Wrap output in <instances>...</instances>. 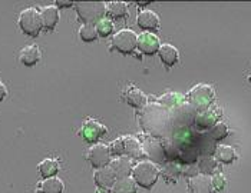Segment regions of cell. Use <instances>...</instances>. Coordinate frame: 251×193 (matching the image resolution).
I'll list each match as a JSON object with an SVG mask.
<instances>
[{
    "mask_svg": "<svg viewBox=\"0 0 251 193\" xmlns=\"http://www.w3.org/2000/svg\"><path fill=\"white\" fill-rule=\"evenodd\" d=\"M159 177V169L150 160L139 162L132 168V179L138 186L144 189H152Z\"/></svg>",
    "mask_w": 251,
    "mask_h": 193,
    "instance_id": "6da1fadb",
    "label": "cell"
},
{
    "mask_svg": "<svg viewBox=\"0 0 251 193\" xmlns=\"http://www.w3.org/2000/svg\"><path fill=\"white\" fill-rule=\"evenodd\" d=\"M77 16L85 24L98 23L106 13V4L102 1H79L75 3Z\"/></svg>",
    "mask_w": 251,
    "mask_h": 193,
    "instance_id": "7a4b0ae2",
    "label": "cell"
},
{
    "mask_svg": "<svg viewBox=\"0 0 251 193\" xmlns=\"http://www.w3.org/2000/svg\"><path fill=\"white\" fill-rule=\"evenodd\" d=\"M214 97H215V93H214V89L210 86V85H197L194 86L193 89L188 92L187 95V100L188 103L193 106L194 109L202 112L208 107H211V103L214 102Z\"/></svg>",
    "mask_w": 251,
    "mask_h": 193,
    "instance_id": "3957f363",
    "label": "cell"
},
{
    "mask_svg": "<svg viewBox=\"0 0 251 193\" xmlns=\"http://www.w3.org/2000/svg\"><path fill=\"white\" fill-rule=\"evenodd\" d=\"M19 27L25 35L30 38L39 36L40 30L43 29V23H42V16L38 9L35 7L25 9L19 15Z\"/></svg>",
    "mask_w": 251,
    "mask_h": 193,
    "instance_id": "277c9868",
    "label": "cell"
},
{
    "mask_svg": "<svg viewBox=\"0 0 251 193\" xmlns=\"http://www.w3.org/2000/svg\"><path fill=\"white\" fill-rule=\"evenodd\" d=\"M112 44L118 52L124 55H131L138 47V36L131 29H122L114 36Z\"/></svg>",
    "mask_w": 251,
    "mask_h": 193,
    "instance_id": "5b68a950",
    "label": "cell"
},
{
    "mask_svg": "<svg viewBox=\"0 0 251 193\" xmlns=\"http://www.w3.org/2000/svg\"><path fill=\"white\" fill-rule=\"evenodd\" d=\"M111 156L112 154H111V150H109V146H106L103 143L94 145L86 153V157H88V160H89V163L92 165L94 169H102V168L109 166Z\"/></svg>",
    "mask_w": 251,
    "mask_h": 193,
    "instance_id": "8992f818",
    "label": "cell"
},
{
    "mask_svg": "<svg viewBox=\"0 0 251 193\" xmlns=\"http://www.w3.org/2000/svg\"><path fill=\"white\" fill-rule=\"evenodd\" d=\"M106 133V128L99 123L98 120H86L80 129V136L88 142V143H95L102 136Z\"/></svg>",
    "mask_w": 251,
    "mask_h": 193,
    "instance_id": "52a82bcc",
    "label": "cell"
},
{
    "mask_svg": "<svg viewBox=\"0 0 251 193\" xmlns=\"http://www.w3.org/2000/svg\"><path fill=\"white\" fill-rule=\"evenodd\" d=\"M159 47H161V42L154 33L145 32L138 36V49L144 55H155V53H158Z\"/></svg>",
    "mask_w": 251,
    "mask_h": 193,
    "instance_id": "ba28073f",
    "label": "cell"
},
{
    "mask_svg": "<svg viewBox=\"0 0 251 193\" xmlns=\"http://www.w3.org/2000/svg\"><path fill=\"white\" fill-rule=\"evenodd\" d=\"M213 179L208 174H195L188 180L190 193H213Z\"/></svg>",
    "mask_w": 251,
    "mask_h": 193,
    "instance_id": "9c48e42d",
    "label": "cell"
},
{
    "mask_svg": "<svg viewBox=\"0 0 251 193\" xmlns=\"http://www.w3.org/2000/svg\"><path fill=\"white\" fill-rule=\"evenodd\" d=\"M221 109L217 106H211L202 112H200L195 117V123L200 128H213L215 123H218V119L221 117Z\"/></svg>",
    "mask_w": 251,
    "mask_h": 193,
    "instance_id": "30bf717a",
    "label": "cell"
},
{
    "mask_svg": "<svg viewBox=\"0 0 251 193\" xmlns=\"http://www.w3.org/2000/svg\"><path fill=\"white\" fill-rule=\"evenodd\" d=\"M116 179H118V176H116L115 171L111 166L98 169L95 174H94V180H95V185H97L98 188L111 189V188H114Z\"/></svg>",
    "mask_w": 251,
    "mask_h": 193,
    "instance_id": "8fae6325",
    "label": "cell"
},
{
    "mask_svg": "<svg viewBox=\"0 0 251 193\" xmlns=\"http://www.w3.org/2000/svg\"><path fill=\"white\" fill-rule=\"evenodd\" d=\"M136 23L142 30L151 33L159 27V16L152 10H142L136 18Z\"/></svg>",
    "mask_w": 251,
    "mask_h": 193,
    "instance_id": "7c38bea8",
    "label": "cell"
},
{
    "mask_svg": "<svg viewBox=\"0 0 251 193\" xmlns=\"http://www.w3.org/2000/svg\"><path fill=\"white\" fill-rule=\"evenodd\" d=\"M158 55H159L161 62H162L165 66H168V67H171V66L176 64V63H178V60H179L178 49L174 47L173 44H168V43L161 44V47H159V50H158Z\"/></svg>",
    "mask_w": 251,
    "mask_h": 193,
    "instance_id": "4fadbf2b",
    "label": "cell"
},
{
    "mask_svg": "<svg viewBox=\"0 0 251 193\" xmlns=\"http://www.w3.org/2000/svg\"><path fill=\"white\" fill-rule=\"evenodd\" d=\"M40 16H42V23H43V27L46 30H53L56 27L59 21V10L56 6H46L42 9L40 12Z\"/></svg>",
    "mask_w": 251,
    "mask_h": 193,
    "instance_id": "5bb4252c",
    "label": "cell"
},
{
    "mask_svg": "<svg viewBox=\"0 0 251 193\" xmlns=\"http://www.w3.org/2000/svg\"><path fill=\"white\" fill-rule=\"evenodd\" d=\"M40 58H42L40 49L38 46L32 44V46H26V47L22 49L19 59L22 64H25V66H35L40 60Z\"/></svg>",
    "mask_w": 251,
    "mask_h": 193,
    "instance_id": "9a60e30c",
    "label": "cell"
},
{
    "mask_svg": "<svg viewBox=\"0 0 251 193\" xmlns=\"http://www.w3.org/2000/svg\"><path fill=\"white\" fill-rule=\"evenodd\" d=\"M138 191V185L132 179V176H124V177H118L112 188L114 193H136Z\"/></svg>",
    "mask_w": 251,
    "mask_h": 193,
    "instance_id": "2e32d148",
    "label": "cell"
},
{
    "mask_svg": "<svg viewBox=\"0 0 251 193\" xmlns=\"http://www.w3.org/2000/svg\"><path fill=\"white\" fill-rule=\"evenodd\" d=\"M124 156H128L131 159H139L142 156V146L139 142L132 136L124 137Z\"/></svg>",
    "mask_w": 251,
    "mask_h": 193,
    "instance_id": "e0dca14e",
    "label": "cell"
},
{
    "mask_svg": "<svg viewBox=\"0 0 251 193\" xmlns=\"http://www.w3.org/2000/svg\"><path fill=\"white\" fill-rule=\"evenodd\" d=\"M106 15L111 19H124L128 16V4L125 1H109L106 3Z\"/></svg>",
    "mask_w": 251,
    "mask_h": 193,
    "instance_id": "ac0fdd59",
    "label": "cell"
},
{
    "mask_svg": "<svg viewBox=\"0 0 251 193\" xmlns=\"http://www.w3.org/2000/svg\"><path fill=\"white\" fill-rule=\"evenodd\" d=\"M39 173L43 179L55 177V174L59 172V163L55 159H45L39 163Z\"/></svg>",
    "mask_w": 251,
    "mask_h": 193,
    "instance_id": "d6986e66",
    "label": "cell"
},
{
    "mask_svg": "<svg viewBox=\"0 0 251 193\" xmlns=\"http://www.w3.org/2000/svg\"><path fill=\"white\" fill-rule=\"evenodd\" d=\"M63 182L59 177H49L45 179L39 185V192L40 193H62L63 192Z\"/></svg>",
    "mask_w": 251,
    "mask_h": 193,
    "instance_id": "ffe728a7",
    "label": "cell"
},
{
    "mask_svg": "<svg viewBox=\"0 0 251 193\" xmlns=\"http://www.w3.org/2000/svg\"><path fill=\"white\" fill-rule=\"evenodd\" d=\"M215 157H217L218 162H221L224 165H230V163H232L237 159V153H235V150L232 149L231 146L223 145V146H218L217 148Z\"/></svg>",
    "mask_w": 251,
    "mask_h": 193,
    "instance_id": "44dd1931",
    "label": "cell"
},
{
    "mask_svg": "<svg viewBox=\"0 0 251 193\" xmlns=\"http://www.w3.org/2000/svg\"><path fill=\"white\" fill-rule=\"evenodd\" d=\"M125 99H126V102H128L131 106H134L136 109L144 107L145 103H147V96H145V93L141 92V90L136 89V87H132L131 90H128Z\"/></svg>",
    "mask_w": 251,
    "mask_h": 193,
    "instance_id": "7402d4cb",
    "label": "cell"
},
{
    "mask_svg": "<svg viewBox=\"0 0 251 193\" xmlns=\"http://www.w3.org/2000/svg\"><path fill=\"white\" fill-rule=\"evenodd\" d=\"M98 32L97 26L94 24H83L80 29H79V38L82 39L83 42H95L98 39Z\"/></svg>",
    "mask_w": 251,
    "mask_h": 193,
    "instance_id": "603a6c76",
    "label": "cell"
},
{
    "mask_svg": "<svg viewBox=\"0 0 251 193\" xmlns=\"http://www.w3.org/2000/svg\"><path fill=\"white\" fill-rule=\"evenodd\" d=\"M111 168L115 171V173L118 177H124V176H129V163L128 160L118 157L115 162L111 165Z\"/></svg>",
    "mask_w": 251,
    "mask_h": 193,
    "instance_id": "cb8c5ba5",
    "label": "cell"
},
{
    "mask_svg": "<svg viewBox=\"0 0 251 193\" xmlns=\"http://www.w3.org/2000/svg\"><path fill=\"white\" fill-rule=\"evenodd\" d=\"M227 135H228V128H227V125L223 123V122L215 123L213 128L210 129V137H211L213 140H221V139L227 137Z\"/></svg>",
    "mask_w": 251,
    "mask_h": 193,
    "instance_id": "d4e9b609",
    "label": "cell"
},
{
    "mask_svg": "<svg viewBox=\"0 0 251 193\" xmlns=\"http://www.w3.org/2000/svg\"><path fill=\"white\" fill-rule=\"evenodd\" d=\"M97 32L100 38H108V36H111L112 32H114V24H112V21L109 19H105V18L102 20H99L97 23Z\"/></svg>",
    "mask_w": 251,
    "mask_h": 193,
    "instance_id": "484cf974",
    "label": "cell"
},
{
    "mask_svg": "<svg viewBox=\"0 0 251 193\" xmlns=\"http://www.w3.org/2000/svg\"><path fill=\"white\" fill-rule=\"evenodd\" d=\"M109 150L112 156H124V137H118L116 140H112L109 145Z\"/></svg>",
    "mask_w": 251,
    "mask_h": 193,
    "instance_id": "4316f807",
    "label": "cell"
},
{
    "mask_svg": "<svg viewBox=\"0 0 251 193\" xmlns=\"http://www.w3.org/2000/svg\"><path fill=\"white\" fill-rule=\"evenodd\" d=\"M213 188L215 189V191H223L224 188H226V177H224V174L221 173H217L214 174L213 177Z\"/></svg>",
    "mask_w": 251,
    "mask_h": 193,
    "instance_id": "83f0119b",
    "label": "cell"
},
{
    "mask_svg": "<svg viewBox=\"0 0 251 193\" xmlns=\"http://www.w3.org/2000/svg\"><path fill=\"white\" fill-rule=\"evenodd\" d=\"M215 160L214 159H208V160H205V162H202L201 165H200V168L204 171V172H208V173H211L214 172V169H215Z\"/></svg>",
    "mask_w": 251,
    "mask_h": 193,
    "instance_id": "f1b7e54d",
    "label": "cell"
},
{
    "mask_svg": "<svg viewBox=\"0 0 251 193\" xmlns=\"http://www.w3.org/2000/svg\"><path fill=\"white\" fill-rule=\"evenodd\" d=\"M74 4H75L74 1H62V0L56 1V7H72Z\"/></svg>",
    "mask_w": 251,
    "mask_h": 193,
    "instance_id": "f546056e",
    "label": "cell"
},
{
    "mask_svg": "<svg viewBox=\"0 0 251 193\" xmlns=\"http://www.w3.org/2000/svg\"><path fill=\"white\" fill-rule=\"evenodd\" d=\"M6 95H7V89H6V86L0 82V102L6 97Z\"/></svg>",
    "mask_w": 251,
    "mask_h": 193,
    "instance_id": "4dcf8cb0",
    "label": "cell"
},
{
    "mask_svg": "<svg viewBox=\"0 0 251 193\" xmlns=\"http://www.w3.org/2000/svg\"><path fill=\"white\" fill-rule=\"evenodd\" d=\"M97 193H114L112 189H106V188H97Z\"/></svg>",
    "mask_w": 251,
    "mask_h": 193,
    "instance_id": "1f68e13d",
    "label": "cell"
}]
</instances>
